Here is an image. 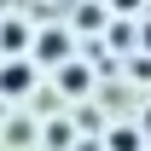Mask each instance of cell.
<instances>
[{
    "label": "cell",
    "instance_id": "cell-1",
    "mask_svg": "<svg viewBox=\"0 0 151 151\" xmlns=\"http://www.w3.org/2000/svg\"><path fill=\"white\" fill-rule=\"evenodd\" d=\"M23 87H29V70L23 64H6L0 70V93H23Z\"/></svg>",
    "mask_w": 151,
    "mask_h": 151
},
{
    "label": "cell",
    "instance_id": "cell-2",
    "mask_svg": "<svg viewBox=\"0 0 151 151\" xmlns=\"http://www.w3.org/2000/svg\"><path fill=\"white\" fill-rule=\"evenodd\" d=\"M0 41H6V52H23V29H18V23H6V29H0Z\"/></svg>",
    "mask_w": 151,
    "mask_h": 151
},
{
    "label": "cell",
    "instance_id": "cell-3",
    "mask_svg": "<svg viewBox=\"0 0 151 151\" xmlns=\"http://www.w3.org/2000/svg\"><path fill=\"white\" fill-rule=\"evenodd\" d=\"M41 58H64V35H41Z\"/></svg>",
    "mask_w": 151,
    "mask_h": 151
}]
</instances>
